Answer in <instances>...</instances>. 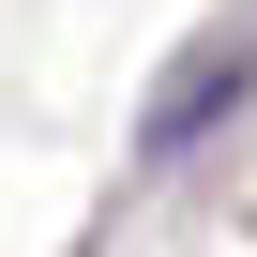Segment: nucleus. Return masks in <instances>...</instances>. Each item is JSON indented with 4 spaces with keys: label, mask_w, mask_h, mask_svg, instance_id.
<instances>
[{
    "label": "nucleus",
    "mask_w": 257,
    "mask_h": 257,
    "mask_svg": "<svg viewBox=\"0 0 257 257\" xmlns=\"http://www.w3.org/2000/svg\"><path fill=\"white\" fill-rule=\"evenodd\" d=\"M242 76H257V46H212L197 76H167V91H152V152H182L212 106H242Z\"/></svg>",
    "instance_id": "f257e3e1"
}]
</instances>
